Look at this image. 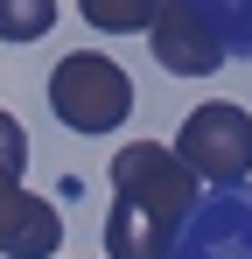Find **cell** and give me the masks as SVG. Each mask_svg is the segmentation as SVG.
I'll list each match as a JSON object with an SVG mask.
<instances>
[{"mask_svg":"<svg viewBox=\"0 0 252 259\" xmlns=\"http://www.w3.org/2000/svg\"><path fill=\"white\" fill-rule=\"evenodd\" d=\"M49 112L70 133H119L133 112V77L98 49H70L49 70Z\"/></svg>","mask_w":252,"mask_h":259,"instance_id":"cell-1","label":"cell"},{"mask_svg":"<svg viewBox=\"0 0 252 259\" xmlns=\"http://www.w3.org/2000/svg\"><path fill=\"white\" fill-rule=\"evenodd\" d=\"M175 161L196 175V189L252 182V112L231 105V98H203L175 133Z\"/></svg>","mask_w":252,"mask_h":259,"instance_id":"cell-2","label":"cell"},{"mask_svg":"<svg viewBox=\"0 0 252 259\" xmlns=\"http://www.w3.org/2000/svg\"><path fill=\"white\" fill-rule=\"evenodd\" d=\"M112 196H119V203H140V210L161 217V224H182L189 203H196L203 189H196V175L175 161V147L133 140V147L112 154Z\"/></svg>","mask_w":252,"mask_h":259,"instance_id":"cell-3","label":"cell"},{"mask_svg":"<svg viewBox=\"0 0 252 259\" xmlns=\"http://www.w3.org/2000/svg\"><path fill=\"white\" fill-rule=\"evenodd\" d=\"M168 259H252V182L196 196L189 217L175 224Z\"/></svg>","mask_w":252,"mask_h":259,"instance_id":"cell-4","label":"cell"},{"mask_svg":"<svg viewBox=\"0 0 252 259\" xmlns=\"http://www.w3.org/2000/svg\"><path fill=\"white\" fill-rule=\"evenodd\" d=\"M56 245H63V210L35 189H21L14 175H0V252L7 259H56Z\"/></svg>","mask_w":252,"mask_h":259,"instance_id":"cell-5","label":"cell"},{"mask_svg":"<svg viewBox=\"0 0 252 259\" xmlns=\"http://www.w3.org/2000/svg\"><path fill=\"white\" fill-rule=\"evenodd\" d=\"M147 42H154V63H161L168 77H210V70L224 63L217 35H210V28L182 7V0H161V14H154Z\"/></svg>","mask_w":252,"mask_h":259,"instance_id":"cell-6","label":"cell"},{"mask_svg":"<svg viewBox=\"0 0 252 259\" xmlns=\"http://www.w3.org/2000/svg\"><path fill=\"white\" fill-rule=\"evenodd\" d=\"M168 245H175V224H161L140 203L112 196V210H105V259H168Z\"/></svg>","mask_w":252,"mask_h":259,"instance_id":"cell-7","label":"cell"},{"mask_svg":"<svg viewBox=\"0 0 252 259\" xmlns=\"http://www.w3.org/2000/svg\"><path fill=\"white\" fill-rule=\"evenodd\" d=\"M196 21H203L224 56H245L252 63V0H182Z\"/></svg>","mask_w":252,"mask_h":259,"instance_id":"cell-8","label":"cell"},{"mask_svg":"<svg viewBox=\"0 0 252 259\" xmlns=\"http://www.w3.org/2000/svg\"><path fill=\"white\" fill-rule=\"evenodd\" d=\"M77 7H84V21L105 28V35H147L154 14H161V0H77Z\"/></svg>","mask_w":252,"mask_h":259,"instance_id":"cell-9","label":"cell"},{"mask_svg":"<svg viewBox=\"0 0 252 259\" xmlns=\"http://www.w3.org/2000/svg\"><path fill=\"white\" fill-rule=\"evenodd\" d=\"M56 28V0H0V42H42Z\"/></svg>","mask_w":252,"mask_h":259,"instance_id":"cell-10","label":"cell"},{"mask_svg":"<svg viewBox=\"0 0 252 259\" xmlns=\"http://www.w3.org/2000/svg\"><path fill=\"white\" fill-rule=\"evenodd\" d=\"M21 168H28V133H21V119L0 105V175L21 182Z\"/></svg>","mask_w":252,"mask_h":259,"instance_id":"cell-11","label":"cell"}]
</instances>
